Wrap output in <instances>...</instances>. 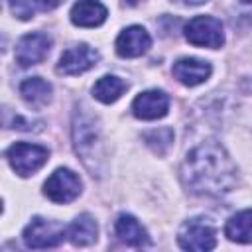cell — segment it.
Listing matches in <instances>:
<instances>
[{
    "mask_svg": "<svg viewBox=\"0 0 252 252\" xmlns=\"http://www.w3.org/2000/svg\"><path fill=\"white\" fill-rule=\"evenodd\" d=\"M181 181L193 195L222 197L236 185V167L219 142L207 140L185 156Z\"/></svg>",
    "mask_w": 252,
    "mask_h": 252,
    "instance_id": "6da1fadb",
    "label": "cell"
},
{
    "mask_svg": "<svg viewBox=\"0 0 252 252\" xmlns=\"http://www.w3.org/2000/svg\"><path fill=\"white\" fill-rule=\"evenodd\" d=\"M73 146L83 165L94 175L100 173L102 140L96 118L85 108H77L73 114Z\"/></svg>",
    "mask_w": 252,
    "mask_h": 252,
    "instance_id": "7a4b0ae2",
    "label": "cell"
},
{
    "mask_svg": "<svg viewBox=\"0 0 252 252\" xmlns=\"http://www.w3.org/2000/svg\"><path fill=\"white\" fill-rule=\"evenodd\" d=\"M177 242L185 250H211L217 246V228L207 217H193L185 220L177 232Z\"/></svg>",
    "mask_w": 252,
    "mask_h": 252,
    "instance_id": "3957f363",
    "label": "cell"
},
{
    "mask_svg": "<svg viewBox=\"0 0 252 252\" xmlns=\"http://www.w3.org/2000/svg\"><path fill=\"white\" fill-rule=\"evenodd\" d=\"M6 158H8L12 169L18 175L28 177V175L35 173L39 167H43V163L49 158V152H47V148L37 146V144L18 142V144H14V146L8 148Z\"/></svg>",
    "mask_w": 252,
    "mask_h": 252,
    "instance_id": "277c9868",
    "label": "cell"
},
{
    "mask_svg": "<svg viewBox=\"0 0 252 252\" xmlns=\"http://www.w3.org/2000/svg\"><path fill=\"white\" fill-rule=\"evenodd\" d=\"M22 236L28 248H53L63 242V238L67 236V228L57 220L35 217L24 228Z\"/></svg>",
    "mask_w": 252,
    "mask_h": 252,
    "instance_id": "5b68a950",
    "label": "cell"
},
{
    "mask_svg": "<svg viewBox=\"0 0 252 252\" xmlns=\"http://www.w3.org/2000/svg\"><path fill=\"white\" fill-rule=\"evenodd\" d=\"M185 37L193 45L217 49L224 43L222 24L213 16H195L185 24Z\"/></svg>",
    "mask_w": 252,
    "mask_h": 252,
    "instance_id": "8992f818",
    "label": "cell"
},
{
    "mask_svg": "<svg viewBox=\"0 0 252 252\" xmlns=\"http://www.w3.org/2000/svg\"><path fill=\"white\" fill-rule=\"evenodd\" d=\"M43 193L53 203H63V205L71 203L81 193V179L75 171L67 167H59L43 183Z\"/></svg>",
    "mask_w": 252,
    "mask_h": 252,
    "instance_id": "52a82bcc",
    "label": "cell"
},
{
    "mask_svg": "<svg viewBox=\"0 0 252 252\" xmlns=\"http://www.w3.org/2000/svg\"><path fill=\"white\" fill-rule=\"evenodd\" d=\"M98 61V51L93 49L87 43H77L67 47L57 63V71L61 75H81L85 71H89L91 67H94Z\"/></svg>",
    "mask_w": 252,
    "mask_h": 252,
    "instance_id": "ba28073f",
    "label": "cell"
},
{
    "mask_svg": "<svg viewBox=\"0 0 252 252\" xmlns=\"http://www.w3.org/2000/svg\"><path fill=\"white\" fill-rule=\"evenodd\" d=\"M49 47H51V37L47 33L41 32L26 33L16 45V61L22 67L37 65L47 57Z\"/></svg>",
    "mask_w": 252,
    "mask_h": 252,
    "instance_id": "9c48e42d",
    "label": "cell"
},
{
    "mask_svg": "<svg viewBox=\"0 0 252 252\" xmlns=\"http://www.w3.org/2000/svg\"><path fill=\"white\" fill-rule=\"evenodd\" d=\"M167 110H169V96L158 89L140 93L132 102L134 116L142 118V120H158V118L165 116Z\"/></svg>",
    "mask_w": 252,
    "mask_h": 252,
    "instance_id": "30bf717a",
    "label": "cell"
},
{
    "mask_svg": "<svg viewBox=\"0 0 252 252\" xmlns=\"http://www.w3.org/2000/svg\"><path fill=\"white\" fill-rule=\"evenodd\" d=\"M152 45L150 33L142 26H130L116 37V53L120 57H140Z\"/></svg>",
    "mask_w": 252,
    "mask_h": 252,
    "instance_id": "8fae6325",
    "label": "cell"
},
{
    "mask_svg": "<svg viewBox=\"0 0 252 252\" xmlns=\"http://www.w3.org/2000/svg\"><path fill=\"white\" fill-rule=\"evenodd\" d=\"M171 73L179 83H183L187 87H195V85H201L209 79L211 63L203 61V59H195V57H183V59L173 63Z\"/></svg>",
    "mask_w": 252,
    "mask_h": 252,
    "instance_id": "7c38bea8",
    "label": "cell"
},
{
    "mask_svg": "<svg viewBox=\"0 0 252 252\" xmlns=\"http://www.w3.org/2000/svg\"><path fill=\"white\" fill-rule=\"evenodd\" d=\"M108 16V10L98 0H79L71 8V22L81 28H96Z\"/></svg>",
    "mask_w": 252,
    "mask_h": 252,
    "instance_id": "4fadbf2b",
    "label": "cell"
},
{
    "mask_svg": "<svg viewBox=\"0 0 252 252\" xmlns=\"http://www.w3.org/2000/svg\"><path fill=\"white\" fill-rule=\"evenodd\" d=\"M114 230H116V236L124 244H130V246H148L150 244L148 232L132 215H120L114 222Z\"/></svg>",
    "mask_w": 252,
    "mask_h": 252,
    "instance_id": "5bb4252c",
    "label": "cell"
},
{
    "mask_svg": "<svg viewBox=\"0 0 252 252\" xmlns=\"http://www.w3.org/2000/svg\"><path fill=\"white\" fill-rule=\"evenodd\" d=\"M20 94L32 108H41L51 100V85L41 77H30L20 83Z\"/></svg>",
    "mask_w": 252,
    "mask_h": 252,
    "instance_id": "9a60e30c",
    "label": "cell"
},
{
    "mask_svg": "<svg viewBox=\"0 0 252 252\" xmlns=\"http://www.w3.org/2000/svg\"><path fill=\"white\" fill-rule=\"evenodd\" d=\"M96 234H98V226H96V220L91 217V215H79L71 226L67 228V236L69 240L75 244V246H89L96 240Z\"/></svg>",
    "mask_w": 252,
    "mask_h": 252,
    "instance_id": "2e32d148",
    "label": "cell"
},
{
    "mask_svg": "<svg viewBox=\"0 0 252 252\" xmlns=\"http://www.w3.org/2000/svg\"><path fill=\"white\" fill-rule=\"evenodd\" d=\"M224 234L232 242L250 244L252 242V209H246V211H240V213L232 215L226 220Z\"/></svg>",
    "mask_w": 252,
    "mask_h": 252,
    "instance_id": "e0dca14e",
    "label": "cell"
},
{
    "mask_svg": "<svg viewBox=\"0 0 252 252\" xmlns=\"http://www.w3.org/2000/svg\"><path fill=\"white\" fill-rule=\"evenodd\" d=\"M124 91H126V83L120 77H116V75H104L93 87L94 98L104 102V104H110V102L118 100Z\"/></svg>",
    "mask_w": 252,
    "mask_h": 252,
    "instance_id": "ac0fdd59",
    "label": "cell"
},
{
    "mask_svg": "<svg viewBox=\"0 0 252 252\" xmlns=\"http://www.w3.org/2000/svg\"><path fill=\"white\" fill-rule=\"evenodd\" d=\"M144 140L146 144L158 154V156H163L171 142H173V130L171 128H156V130H150L144 134Z\"/></svg>",
    "mask_w": 252,
    "mask_h": 252,
    "instance_id": "d6986e66",
    "label": "cell"
},
{
    "mask_svg": "<svg viewBox=\"0 0 252 252\" xmlns=\"http://www.w3.org/2000/svg\"><path fill=\"white\" fill-rule=\"evenodd\" d=\"M8 2H10V10H12V14L16 18H20V20L33 18V14H35L33 0H8Z\"/></svg>",
    "mask_w": 252,
    "mask_h": 252,
    "instance_id": "ffe728a7",
    "label": "cell"
},
{
    "mask_svg": "<svg viewBox=\"0 0 252 252\" xmlns=\"http://www.w3.org/2000/svg\"><path fill=\"white\" fill-rule=\"evenodd\" d=\"M33 4H35V8H37V10L47 12V10L57 8V6L61 4V0H33Z\"/></svg>",
    "mask_w": 252,
    "mask_h": 252,
    "instance_id": "44dd1931",
    "label": "cell"
},
{
    "mask_svg": "<svg viewBox=\"0 0 252 252\" xmlns=\"http://www.w3.org/2000/svg\"><path fill=\"white\" fill-rule=\"evenodd\" d=\"M183 4H189V6H199V4H205L209 0H181Z\"/></svg>",
    "mask_w": 252,
    "mask_h": 252,
    "instance_id": "7402d4cb",
    "label": "cell"
},
{
    "mask_svg": "<svg viewBox=\"0 0 252 252\" xmlns=\"http://www.w3.org/2000/svg\"><path fill=\"white\" fill-rule=\"evenodd\" d=\"M124 2H128L130 6H134V4H138V0H124Z\"/></svg>",
    "mask_w": 252,
    "mask_h": 252,
    "instance_id": "603a6c76",
    "label": "cell"
},
{
    "mask_svg": "<svg viewBox=\"0 0 252 252\" xmlns=\"http://www.w3.org/2000/svg\"><path fill=\"white\" fill-rule=\"evenodd\" d=\"M242 4H252V0H240Z\"/></svg>",
    "mask_w": 252,
    "mask_h": 252,
    "instance_id": "cb8c5ba5",
    "label": "cell"
}]
</instances>
